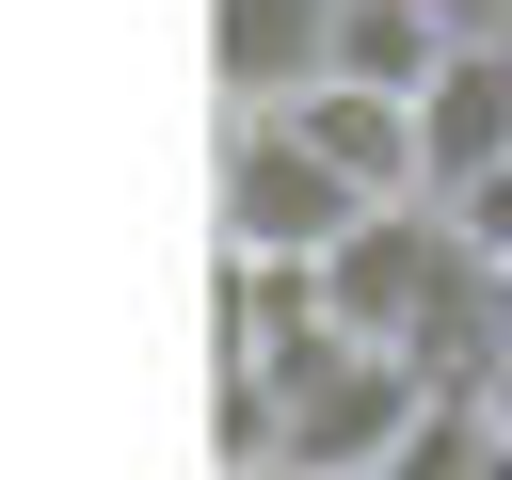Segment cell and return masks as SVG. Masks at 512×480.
<instances>
[{
  "label": "cell",
  "mask_w": 512,
  "mask_h": 480,
  "mask_svg": "<svg viewBox=\"0 0 512 480\" xmlns=\"http://www.w3.org/2000/svg\"><path fill=\"white\" fill-rule=\"evenodd\" d=\"M464 272V240H448V208L432 192H384V208H352L320 256H304V304H320V336H368V352H400L416 320H432V288Z\"/></svg>",
  "instance_id": "cell-1"
},
{
  "label": "cell",
  "mask_w": 512,
  "mask_h": 480,
  "mask_svg": "<svg viewBox=\"0 0 512 480\" xmlns=\"http://www.w3.org/2000/svg\"><path fill=\"white\" fill-rule=\"evenodd\" d=\"M352 208H368V192H352V176H336L272 96H256V112H240V144H224V240H240V256H320Z\"/></svg>",
  "instance_id": "cell-2"
},
{
  "label": "cell",
  "mask_w": 512,
  "mask_h": 480,
  "mask_svg": "<svg viewBox=\"0 0 512 480\" xmlns=\"http://www.w3.org/2000/svg\"><path fill=\"white\" fill-rule=\"evenodd\" d=\"M496 144H512V32H448L432 80H416V192L480 176Z\"/></svg>",
  "instance_id": "cell-3"
},
{
  "label": "cell",
  "mask_w": 512,
  "mask_h": 480,
  "mask_svg": "<svg viewBox=\"0 0 512 480\" xmlns=\"http://www.w3.org/2000/svg\"><path fill=\"white\" fill-rule=\"evenodd\" d=\"M272 112H288V128H304V144H320V160H336V176H352L368 208H384V192H416V96H384V80H336V64H304V80L272 96Z\"/></svg>",
  "instance_id": "cell-4"
},
{
  "label": "cell",
  "mask_w": 512,
  "mask_h": 480,
  "mask_svg": "<svg viewBox=\"0 0 512 480\" xmlns=\"http://www.w3.org/2000/svg\"><path fill=\"white\" fill-rule=\"evenodd\" d=\"M432 208H448V240H464V256H512V144H496L480 176H448Z\"/></svg>",
  "instance_id": "cell-5"
},
{
  "label": "cell",
  "mask_w": 512,
  "mask_h": 480,
  "mask_svg": "<svg viewBox=\"0 0 512 480\" xmlns=\"http://www.w3.org/2000/svg\"><path fill=\"white\" fill-rule=\"evenodd\" d=\"M480 336L512 352V256H480Z\"/></svg>",
  "instance_id": "cell-6"
},
{
  "label": "cell",
  "mask_w": 512,
  "mask_h": 480,
  "mask_svg": "<svg viewBox=\"0 0 512 480\" xmlns=\"http://www.w3.org/2000/svg\"><path fill=\"white\" fill-rule=\"evenodd\" d=\"M432 32H512V0H432Z\"/></svg>",
  "instance_id": "cell-7"
},
{
  "label": "cell",
  "mask_w": 512,
  "mask_h": 480,
  "mask_svg": "<svg viewBox=\"0 0 512 480\" xmlns=\"http://www.w3.org/2000/svg\"><path fill=\"white\" fill-rule=\"evenodd\" d=\"M480 480H512V416H496V448H480Z\"/></svg>",
  "instance_id": "cell-8"
},
{
  "label": "cell",
  "mask_w": 512,
  "mask_h": 480,
  "mask_svg": "<svg viewBox=\"0 0 512 480\" xmlns=\"http://www.w3.org/2000/svg\"><path fill=\"white\" fill-rule=\"evenodd\" d=\"M480 400H496V416H512V352H496V368H480Z\"/></svg>",
  "instance_id": "cell-9"
}]
</instances>
